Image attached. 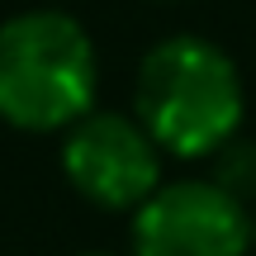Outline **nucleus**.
Segmentation results:
<instances>
[{"mask_svg":"<svg viewBox=\"0 0 256 256\" xmlns=\"http://www.w3.org/2000/svg\"><path fill=\"white\" fill-rule=\"evenodd\" d=\"M242 76L218 43L171 34L142 57L133 81V114L166 156L200 162L242 133Z\"/></svg>","mask_w":256,"mask_h":256,"instance_id":"obj_1","label":"nucleus"},{"mask_svg":"<svg viewBox=\"0 0 256 256\" xmlns=\"http://www.w3.org/2000/svg\"><path fill=\"white\" fill-rule=\"evenodd\" d=\"M100 57L66 10H24L0 24V119L19 133H66L95 110Z\"/></svg>","mask_w":256,"mask_h":256,"instance_id":"obj_2","label":"nucleus"},{"mask_svg":"<svg viewBox=\"0 0 256 256\" xmlns=\"http://www.w3.org/2000/svg\"><path fill=\"white\" fill-rule=\"evenodd\" d=\"M162 147L152 142L138 114L90 110L62 138V171L81 200L110 214H133L162 185Z\"/></svg>","mask_w":256,"mask_h":256,"instance_id":"obj_3","label":"nucleus"},{"mask_svg":"<svg viewBox=\"0 0 256 256\" xmlns=\"http://www.w3.org/2000/svg\"><path fill=\"white\" fill-rule=\"evenodd\" d=\"M252 209L209 176L162 180L133 209V256H247Z\"/></svg>","mask_w":256,"mask_h":256,"instance_id":"obj_4","label":"nucleus"},{"mask_svg":"<svg viewBox=\"0 0 256 256\" xmlns=\"http://www.w3.org/2000/svg\"><path fill=\"white\" fill-rule=\"evenodd\" d=\"M209 162H214V176H209L214 185H223V190H228L232 200H242V204L256 200V138L232 133Z\"/></svg>","mask_w":256,"mask_h":256,"instance_id":"obj_5","label":"nucleus"},{"mask_svg":"<svg viewBox=\"0 0 256 256\" xmlns=\"http://www.w3.org/2000/svg\"><path fill=\"white\" fill-rule=\"evenodd\" d=\"M252 247H256V209H252Z\"/></svg>","mask_w":256,"mask_h":256,"instance_id":"obj_6","label":"nucleus"},{"mask_svg":"<svg viewBox=\"0 0 256 256\" xmlns=\"http://www.w3.org/2000/svg\"><path fill=\"white\" fill-rule=\"evenodd\" d=\"M76 256H110V252H76Z\"/></svg>","mask_w":256,"mask_h":256,"instance_id":"obj_7","label":"nucleus"},{"mask_svg":"<svg viewBox=\"0 0 256 256\" xmlns=\"http://www.w3.org/2000/svg\"><path fill=\"white\" fill-rule=\"evenodd\" d=\"M162 5H166V0H162Z\"/></svg>","mask_w":256,"mask_h":256,"instance_id":"obj_8","label":"nucleus"}]
</instances>
